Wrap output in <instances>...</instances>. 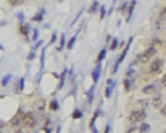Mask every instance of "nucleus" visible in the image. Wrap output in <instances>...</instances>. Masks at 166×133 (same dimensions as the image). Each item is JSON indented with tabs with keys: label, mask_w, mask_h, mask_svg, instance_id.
I'll use <instances>...</instances> for the list:
<instances>
[{
	"label": "nucleus",
	"mask_w": 166,
	"mask_h": 133,
	"mask_svg": "<svg viewBox=\"0 0 166 133\" xmlns=\"http://www.w3.org/2000/svg\"><path fill=\"white\" fill-rule=\"evenodd\" d=\"M156 51H158V48H155V47L149 45L140 55H137V56H135V60L132 61L131 66H134V64H140V63H149L150 60H153V56L156 55Z\"/></svg>",
	"instance_id": "f257e3e1"
},
{
	"label": "nucleus",
	"mask_w": 166,
	"mask_h": 133,
	"mask_svg": "<svg viewBox=\"0 0 166 133\" xmlns=\"http://www.w3.org/2000/svg\"><path fill=\"white\" fill-rule=\"evenodd\" d=\"M147 119V109H140V108H134L127 116V120L132 123V125H137V123H142Z\"/></svg>",
	"instance_id": "f03ea898"
},
{
	"label": "nucleus",
	"mask_w": 166,
	"mask_h": 133,
	"mask_svg": "<svg viewBox=\"0 0 166 133\" xmlns=\"http://www.w3.org/2000/svg\"><path fill=\"white\" fill-rule=\"evenodd\" d=\"M21 125L24 128H34L36 125H37V117H36V114L34 112H24V116H23V123Z\"/></svg>",
	"instance_id": "7ed1b4c3"
},
{
	"label": "nucleus",
	"mask_w": 166,
	"mask_h": 133,
	"mask_svg": "<svg viewBox=\"0 0 166 133\" xmlns=\"http://www.w3.org/2000/svg\"><path fill=\"white\" fill-rule=\"evenodd\" d=\"M131 43H132V37H131V39H129L126 43H124V50H123V53H121V55H119V58L116 60V63H115V66H113V69H111V72H113V74H116V72H118L119 64H121V63L126 60V55H127L129 48H131Z\"/></svg>",
	"instance_id": "20e7f679"
},
{
	"label": "nucleus",
	"mask_w": 166,
	"mask_h": 133,
	"mask_svg": "<svg viewBox=\"0 0 166 133\" xmlns=\"http://www.w3.org/2000/svg\"><path fill=\"white\" fill-rule=\"evenodd\" d=\"M163 69V60L160 58H155L152 60V63L149 64V69H147V74H150V75H155V74H160Z\"/></svg>",
	"instance_id": "39448f33"
},
{
	"label": "nucleus",
	"mask_w": 166,
	"mask_h": 133,
	"mask_svg": "<svg viewBox=\"0 0 166 133\" xmlns=\"http://www.w3.org/2000/svg\"><path fill=\"white\" fill-rule=\"evenodd\" d=\"M155 29H156V31H164V29H166V7L158 13V16H156Z\"/></svg>",
	"instance_id": "423d86ee"
},
{
	"label": "nucleus",
	"mask_w": 166,
	"mask_h": 133,
	"mask_svg": "<svg viewBox=\"0 0 166 133\" xmlns=\"http://www.w3.org/2000/svg\"><path fill=\"white\" fill-rule=\"evenodd\" d=\"M158 88H160L158 82H150L149 85H145V87L142 88V93L144 95H155L156 91H158Z\"/></svg>",
	"instance_id": "0eeeda50"
},
{
	"label": "nucleus",
	"mask_w": 166,
	"mask_h": 133,
	"mask_svg": "<svg viewBox=\"0 0 166 133\" xmlns=\"http://www.w3.org/2000/svg\"><path fill=\"white\" fill-rule=\"evenodd\" d=\"M23 116H24V112L23 111H18V114H16V116L12 119V122H10V125L12 127H18V125H20V123H23Z\"/></svg>",
	"instance_id": "6e6552de"
},
{
	"label": "nucleus",
	"mask_w": 166,
	"mask_h": 133,
	"mask_svg": "<svg viewBox=\"0 0 166 133\" xmlns=\"http://www.w3.org/2000/svg\"><path fill=\"white\" fill-rule=\"evenodd\" d=\"M100 75H102V64H97L95 69L92 71V80L95 82V85H97L98 80H100Z\"/></svg>",
	"instance_id": "1a4fd4ad"
},
{
	"label": "nucleus",
	"mask_w": 166,
	"mask_h": 133,
	"mask_svg": "<svg viewBox=\"0 0 166 133\" xmlns=\"http://www.w3.org/2000/svg\"><path fill=\"white\" fill-rule=\"evenodd\" d=\"M150 104H152L153 108H158V109L161 108V95L158 91H156L155 95H152V103Z\"/></svg>",
	"instance_id": "9d476101"
},
{
	"label": "nucleus",
	"mask_w": 166,
	"mask_h": 133,
	"mask_svg": "<svg viewBox=\"0 0 166 133\" xmlns=\"http://www.w3.org/2000/svg\"><path fill=\"white\" fill-rule=\"evenodd\" d=\"M134 85H135V79H124L123 80V87H124V90L126 91H131L132 88H134Z\"/></svg>",
	"instance_id": "9b49d317"
},
{
	"label": "nucleus",
	"mask_w": 166,
	"mask_h": 133,
	"mask_svg": "<svg viewBox=\"0 0 166 133\" xmlns=\"http://www.w3.org/2000/svg\"><path fill=\"white\" fill-rule=\"evenodd\" d=\"M135 5H137L135 0H131V2H129V7H127V18H126V21H127V23L132 20V13H134V8H135Z\"/></svg>",
	"instance_id": "f8f14e48"
},
{
	"label": "nucleus",
	"mask_w": 166,
	"mask_h": 133,
	"mask_svg": "<svg viewBox=\"0 0 166 133\" xmlns=\"http://www.w3.org/2000/svg\"><path fill=\"white\" fill-rule=\"evenodd\" d=\"M29 31H31V26H29V24H26V23L20 24V34L24 37V39H27V35H29Z\"/></svg>",
	"instance_id": "ddd939ff"
},
{
	"label": "nucleus",
	"mask_w": 166,
	"mask_h": 133,
	"mask_svg": "<svg viewBox=\"0 0 166 133\" xmlns=\"http://www.w3.org/2000/svg\"><path fill=\"white\" fill-rule=\"evenodd\" d=\"M44 16H45V8H40V10L32 16V21H34V23H40V21L44 20Z\"/></svg>",
	"instance_id": "4468645a"
},
{
	"label": "nucleus",
	"mask_w": 166,
	"mask_h": 133,
	"mask_svg": "<svg viewBox=\"0 0 166 133\" xmlns=\"http://www.w3.org/2000/svg\"><path fill=\"white\" fill-rule=\"evenodd\" d=\"M100 114H102V109H97L95 112H94V116H92V119H90V122H89V127L90 128H95V120L98 119V116H100Z\"/></svg>",
	"instance_id": "2eb2a0df"
},
{
	"label": "nucleus",
	"mask_w": 166,
	"mask_h": 133,
	"mask_svg": "<svg viewBox=\"0 0 166 133\" xmlns=\"http://www.w3.org/2000/svg\"><path fill=\"white\" fill-rule=\"evenodd\" d=\"M97 10H100V3L97 2V0H94V2L90 3V7H89V13L90 15H95Z\"/></svg>",
	"instance_id": "dca6fc26"
},
{
	"label": "nucleus",
	"mask_w": 166,
	"mask_h": 133,
	"mask_svg": "<svg viewBox=\"0 0 166 133\" xmlns=\"http://www.w3.org/2000/svg\"><path fill=\"white\" fill-rule=\"evenodd\" d=\"M49 108H50V111L57 112V111L60 109V103H58V100H57V98H53V100L50 101V104H49Z\"/></svg>",
	"instance_id": "f3484780"
},
{
	"label": "nucleus",
	"mask_w": 166,
	"mask_h": 133,
	"mask_svg": "<svg viewBox=\"0 0 166 133\" xmlns=\"http://www.w3.org/2000/svg\"><path fill=\"white\" fill-rule=\"evenodd\" d=\"M137 128H139V133H149V131H150V125H149L147 122L139 123V127H137Z\"/></svg>",
	"instance_id": "a211bd4d"
},
{
	"label": "nucleus",
	"mask_w": 166,
	"mask_h": 133,
	"mask_svg": "<svg viewBox=\"0 0 166 133\" xmlns=\"http://www.w3.org/2000/svg\"><path fill=\"white\" fill-rule=\"evenodd\" d=\"M66 74H68V71L64 69L61 74H60V83H58V90H61L63 87H64V79H66Z\"/></svg>",
	"instance_id": "6ab92c4d"
},
{
	"label": "nucleus",
	"mask_w": 166,
	"mask_h": 133,
	"mask_svg": "<svg viewBox=\"0 0 166 133\" xmlns=\"http://www.w3.org/2000/svg\"><path fill=\"white\" fill-rule=\"evenodd\" d=\"M107 58V48H103V50H100V53H98V56H97V64H102V61Z\"/></svg>",
	"instance_id": "aec40b11"
},
{
	"label": "nucleus",
	"mask_w": 166,
	"mask_h": 133,
	"mask_svg": "<svg viewBox=\"0 0 166 133\" xmlns=\"http://www.w3.org/2000/svg\"><path fill=\"white\" fill-rule=\"evenodd\" d=\"M126 77L127 79H135V69H134V66H129V68H127Z\"/></svg>",
	"instance_id": "412c9836"
},
{
	"label": "nucleus",
	"mask_w": 166,
	"mask_h": 133,
	"mask_svg": "<svg viewBox=\"0 0 166 133\" xmlns=\"http://www.w3.org/2000/svg\"><path fill=\"white\" fill-rule=\"evenodd\" d=\"M127 7H129V2H123V3H119V7H118V11L121 13V15L127 13Z\"/></svg>",
	"instance_id": "4be33fe9"
},
{
	"label": "nucleus",
	"mask_w": 166,
	"mask_h": 133,
	"mask_svg": "<svg viewBox=\"0 0 166 133\" xmlns=\"http://www.w3.org/2000/svg\"><path fill=\"white\" fill-rule=\"evenodd\" d=\"M45 109V103H44V100H37V103H36V111L37 112H42Z\"/></svg>",
	"instance_id": "5701e85b"
},
{
	"label": "nucleus",
	"mask_w": 166,
	"mask_h": 133,
	"mask_svg": "<svg viewBox=\"0 0 166 133\" xmlns=\"http://www.w3.org/2000/svg\"><path fill=\"white\" fill-rule=\"evenodd\" d=\"M95 87H97V85H94V87H92L89 91H87V101L89 103H92V101H94V95H95Z\"/></svg>",
	"instance_id": "b1692460"
},
{
	"label": "nucleus",
	"mask_w": 166,
	"mask_h": 133,
	"mask_svg": "<svg viewBox=\"0 0 166 133\" xmlns=\"http://www.w3.org/2000/svg\"><path fill=\"white\" fill-rule=\"evenodd\" d=\"M76 39H78V37L76 35H73L71 37V39L66 42V48H69V50H73V48H74V43H76Z\"/></svg>",
	"instance_id": "393cba45"
},
{
	"label": "nucleus",
	"mask_w": 166,
	"mask_h": 133,
	"mask_svg": "<svg viewBox=\"0 0 166 133\" xmlns=\"http://www.w3.org/2000/svg\"><path fill=\"white\" fill-rule=\"evenodd\" d=\"M119 45H123V43H121V42H119L118 39H115V37H113V40H111V43H110V50H111V51H113V50H116V48H118V47H119Z\"/></svg>",
	"instance_id": "a878e982"
},
{
	"label": "nucleus",
	"mask_w": 166,
	"mask_h": 133,
	"mask_svg": "<svg viewBox=\"0 0 166 133\" xmlns=\"http://www.w3.org/2000/svg\"><path fill=\"white\" fill-rule=\"evenodd\" d=\"M10 80H12V75H10V74H7L5 77L2 79V82H0V85H2V87H7V85L10 83Z\"/></svg>",
	"instance_id": "bb28decb"
},
{
	"label": "nucleus",
	"mask_w": 166,
	"mask_h": 133,
	"mask_svg": "<svg viewBox=\"0 0 166 133\" xmlns=\"http://www.w3.org/2000/svg\"><path fill=\"white\" fill-rule=\"evenodd\" d=\"M64 47H66V37H64V35H61V37H60V45H58V51H61V50L64 48Z\"/></svg>",
	"instance_id": "cd10ccee"
},
{
	"label": "nucleus",
	"mask_w": 166,
	"mask_h": 133,
	"mask_svg": "<svg viewBox=\"0 0 166 133\" xmlns=\"http://www.w3.org/2000/svg\"><path fill=\"white\" fill-rule=\"evenodd\" d=\"M82 117V111L81 109H76L74 112H73V119H74V120H79Z\"/></svg>",
	"instance_id": "c85d7f7f"
},
{
	"label": "nucleus",
	"mask_w": 166,
	"mask_h": 133,
	"mask_svg": "<svg viewBox=\"0 0 166 133\" xmlns=\"http://www.w3.org/2000/svg\"><path fill=\"white\" fill-rule=\"evenodd\" d=\"M113 87H107L105 88V98H110V96H111V95H113Z\"/></svg>",
	"instance_id": "c756f323"
},
{
	"label": "nucleus",
	"mask_w": 166,
	"mask_h": 133,
	"mask_svg": "<svg viewBox=\"0 0 166 133\" xmlns=\"http://www.w3.org/2000/svg\"><path fill=\"white\" fill-rule=\"evenodd\" d=\"M158 83H160V88H166V72L163 74V77H161V80Z\"/></svg>",
	"instance_id": "7c9ffc66"
},
{
	"label": "nucleus",
	"mask_w": 166,
	"mask_h": 133,
	"mask_svg": "<svg viewBox=\"0 0 166 133\" xmlns=\"http://www.w3.org/2000/svg\"><path fill=\"white\" fill-rule=\"evenodd\" d=\"M32 40H34V42L39 40V31H37V29H32Z\"/></svg>",
	"instance_id": "2f4dec72"
},
{
	"label": "nucleus",
	"mask_w": 166,
	"mask_h": 133,
	"mask_svg": "<svg viewBox=\"0 0 166 133\" xmlns=\"http://www.w3.org/2000/svg\"><path fill=\"white\" fill-rule=\"evenodd\" d=\"M107 87H113V88H115V87H116V80H115V79H108V80H107Z\"/></svg>",
	"instance_id": "473e14b6"
},
{
	"label": "nucleus",
	"mask_w": 166,
	"mask_h": 133,
	"mask_svg": "<svg viewBox=\"0 0 166 133\" xmlns=\"http://www.w3.org/2000/svg\"><path fill=\"white\" fill-rule=\"evenodd\" d=\"M107 16V8L105 7H100V20H103Z\"/></svg>",
	"instance_id": "72a5a7b5"
},
{
	"label": "nucleus",
	"mask_w": 166,
	"mask_h": 133,
	"mask_svg": "<svg viewBox=\"0 0 166 133\" xmlns=\"http://www.w3.org/2000/svg\"><path fill=\"white\" fill-rule=\"evenodd\" d=\"M44 63H45V48H42V56H40V68H44Z\"/></svg>",
	"instance_id": "f704fd0d"
},
{
	"label": "nucleus",
	"mask_w": 166,
	"mask_h": 133,
	"mask_svg": "<svg viewBox=\"0 0 166 133\" xmlns=\"http://www.w3.org/2000/svg\"><path fill=\"white\" fill-rule=\"evenodd\" d=\"M23 2V0H8V3H10L12 7H16V5H20Z\"/></svg>",
	"instance_id": "c9c22d12"
},
{
	"label": "nucleus",
	"mask_w": 166,
	"mask_h": 133,
	"mask_svg": "<svg viewBox=\"0 0 166 133\" xmlns=\"http://www.w3.org/2000/svg\"><path fill=\"white\" fill-rule=\"evenodd\" d=\"M160 114H161L163 117H166V104H163V106L160 108Z\"/></svg>",
	"instance_id": "e433bc0d"
},
{
	"label": "nucleus",
	"mask_w": 166,
	"mask_h": 133,
	"mask_svg": "<svg viewBox=\"0 0 166 133\" xmlns=\"http://www.w3.org/2000/svg\"><path fill=\"white\" fill-rule=\"evenodd\" d=\"M18 21H20V24L24 23V15L23 13H18Z\"/></svg>",
	"instance_id": "4c0bfd02"
},
{
	"label": "nucleus",
	"mask_w": 166,
	"mask_h": 133,
	"mask_svg": "<svg viewBox=\"0 0 166 133\" xmlns=\"http://www.w3.org/2000/svg\"><path fill=\"white\" fill-rule=\"evenodd\" d=\"M23 87H24V77L20 79V85H18V90H23Z\"/></svg>",
	"instance_id": "58836bf2"
},
{
	"label": "nucleus",
	"mask_w": 166,
	"mask_h": 133,
	"mask_svg": "<svg viewBox=\"0 0 166 133\" xmlns=\"http://www.w3.org/2000/svg\"><path fill=\"white\" fill-rule=\"evenodd\" d=\"M34 58H36V51H34V50H32V51H31V53H29V56H27V60H29V61H32V60H34Z\"/></svg>",
	"instance_id": "ea45409f"
},
{
	"label": "nucleus",
	"mask_w": 166,
	"mask_h": 133,
	"mask_svg": "<svg viewBox=\"0 0 166 133\" xmlns=\"http://www.w3.org/2000/svg\"><path fill=\"white\" fill-rule=\"evenodd\" d=\"M40 45H42V42H40V40H37V42H36V43H34V47H32V50H36V48H39V47H40Z\"/></svg>",
	"instance_id": "a19ab883"
},
{
	"label": "nucleus",
	"mask_w": 166,
	"mask_h": 133,
	"mask_svg": "<svg viewBox=\"0 0 166 133\" xmlns=\"http://www.w3.org/2000/svg\"><path fill=\"white\" fill-rule=\"evenodd\" d=\"M37 133H52V130H50V128H42V130H39Z\"/></svg>",
	"instance_id": "79ce46f5"
},
{
	"label": "nucleus",
	"mask_w": 166,
	"mask_h": 133,
	"mask_svg": "<svg viewBox=\"0 0 166 133\" xmlns=\"http://www.w3.org/2000/svg\"><path fill=\"white\" fill-rule=\"evenodd\" d=\"M55 40H57V34H52V37H50V43H55Z\"/></svg>",
	"instance_id": "37998d69"
},
{
	"label": "nucleus",
	"mask_w": 166,
	"mask_h": 133,
	"mask_svg": "<svg viewBox=\"0 0 166 133\" xmlns=\"http://www.w3.org/2000/svg\"><path fill=\"white\" fill-rule=\"evenodd\" d=\"M111 40H113V37H111V35H107V43H108V45L111 43Z\"/></svg>",
	"instance_id": "c03bdc74"
},
{
	"label": "nucleus",
	"mask_w": 166,
	"mask_h": 133,
	"mask_svg": "<svg viewBox=\"0 0 166 133\" xmlns=\"http://www.w3.org/2000/svg\"><path fill=\"white\" fill-rule=\"evenodd\" d=\"M13 133H23V128H18V127H16V128L13 130Z\"/></svg>",
	"instance_id": "a18cd8bd"
},
{
	"label": "nucleus",
	"mask_w": 166,
	"mask_h": 133,
	"mask_svg": "<svg viewBox=\"0 0 166 133\" xmlns=\"http://www.w3.org/2000/svg\"><path fill=\"white\" fill-rule=\"evenodd\" d=\"M3 125H5V123H0V133H2V128H3Z\"/></svg>",
	"instance_id": "49530a36"
},
{
	"label": "nucleus",
	"mask_w": 166,
	"mask_h": 133,
	"mask_svg": "<svg viewBox=\"0 0 166 133\" xmlns=\"http://www.w3.org/2000/svg\"><path fill=\"white\" fill-rule=\"evenodd\" d=\"M92 133H98V130L97 128H92Z\"/></svg>",
	"instance_id": "de8ad7c7"
}]
</instances>
